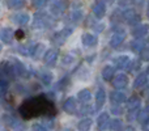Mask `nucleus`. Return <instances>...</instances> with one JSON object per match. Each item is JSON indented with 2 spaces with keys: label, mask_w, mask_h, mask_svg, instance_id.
Returning <instances> with one entry per match:
<instances>
[{
  "label": "nucleus",
  "mask_w": 149,
  "mask_h": 131,
  "mask_svg": "<svg viewBox=\"0 0 149 131\" xmlns=\"http://www.w3.org/2000/svg\"><path fill=\"white\" fill-rule=\"evenodd\" d=\"M18 111H20V116L24 119H31V118H37V117L56 116L55 104L45 95L36 96V97H31L29 100L24 101L21 104Z\"/></svg>",
  "instance_id": "obj_1"
},
{
  "label": "nucleus",
  "mask_w": 149,
  "mask_h": 131,
  "mask_svg": "<svg viewBox=\"0 0 149 131\" xmlns=\"http://www.w3.org/2000/svg\"><path fill=\"white\" fill-rule=\"evenodd\" d=\"M124 38H126V32H124V29L118 28L115 32H114L113 36H111L110 46L111 47H118L119 45H122V42L124 41Z\"/></svg>",
  "instance_id": "obj_2"
},
{
  "label": "nucleus",
  "mask_w": 149,
  "mask_h": 131,
  "mask_svg": "<svg viewBox=\"0 0 149 131\" xmlns=\"http://www.w3.org/2000/svg\"><path fill=\"white\" fill-rule=\"evenodd\" d=\"M49 22H50V17L47 13L39 12L34 16V21H33L34 28H45V26L49 25Z\"/></svg>",
  "instance_id": "obj_3"
},
{
  "label": "nucleus",
  "mask_w": 149,
  "mask_h": 131,
  "mask_svg": "<svg viewBox=\"0 0 149 131\" xmlns=\"http://www.w3.org/2000/svg\"><path fill=\"white\" fill-rule=\"evenodd\" d=\"M68 8V1L67 0H55L51 4V13L55 16H59Z\"/></svg>",
  "instance_id": "obj_4"
},
{
  "label": "nucleus",
  "mask_w": 149,
  "mask_h": 131,
  "mask_svg": "<svg viewBox=\"0 0 149 131\" xmlns=\"http://www.w3.org/2000/svg\"><path fill=\"white\" fill-rule=\"evenodd\" d=\"M123 18L131 25H135V24H139L140 21V16L135 12V9H126L123 12Z\"/></svg>",
  "instance_id": "obj_5"
},
{
  "label": "nucleus",
  "mask_w": 149,
  "mask_h": 131,
  "mask_svg": "<svg viewBox=\"0 0 149 131\" xmlns=\"http://www.w3.org/2000/svg\"><path fill=\"white\" fill-rule=\"evenodd\" d=\"M43 60L47 66L54 67L55 64H56V60H58V51L54 50V49L47 50L46 54H45V57H43Z\"/></svg>",
  "instance_id": "obj_6"
},
{
  "label": "nucleus",
  "mask_w": 149,
  "mask_h": 131,
  "mask_svg": "<svg viewBox=\"0 0 149 131\" xmlns=\"http://www.w3.org/2000/svg\"><path fill=\"white\" fill-rule=\"evenodd\" d=\"M109 126H110V118H109V114H107V113L100 114V117H98V121H97V127H98V130H100V131L107 130Z\"/></svg>",
  "instance_id": "obj_7"
},
{
  "label": "nucleus",
  "mask_w": 149,
  "mask_h": 131,
  "mask_svg": "<svg viewBox=\"0 0 149 131\" xmlns=\"http://www.w3.org/2000/svg\"><path fill=\"white\" fill-rule=\"evenodd\" d=\"M127 84H128V77H127L126 75H123V74L116 75V76L114 77V80H113V85L115 88H118V89L126 88Z\"/></svg>",
  "instance_id": "obj_8"
},
{
  "label": "nucleus",
  "mask_w": 149,
  "mask_h": 131,
  "mask_svg": "<svg viewBox=\"0 0 149 131\" xmlns=\"http://www.w3.org/2000/svg\"><path fill=\"white\" fill-rule=\"evenodd\" d=\"M1 75L8 79H13L16 75V71H15V66H12L10 63L8 62H3V66H1Z\"/></svg>",
  "instance_id": "obj_9"
},
{
  "label": "nucleus",
  "mask_w": 149,
  "mask_h": 131,
  "mask_svg": "<svg viewBox=\"0 0 149 131\" xmlns=\"http://www.w3.org/2000/svg\"><path fill=\"white\" fill-rule=\"evenodd\" d=\"M81 42H82V45H84V46H86V47H93V46H95V45H97L98 38L94 36V34L85 33L84 36L81 37Z\"/></svg>",
  "instance_id": "obj_10"
},
{
  "label": "nucleus",
  "mask_w": 149,
  "mask_h": 131,
  "mask_svg": "<svg viewBox=\"0 0 149 131\" xmlns=\"http://www.w3.org/2000/svg\"><path fill=\"white\" fill-rule=\"evenodd\" d=\"M15 36H16V33L10 28H3L1 29V34H0V37H1V41L4 42V43H12Z\"/></svg>",
  "instance_id": "obj_11"
},
{
  "label": "nucleus",
  "mask_w": 149,
  "mask_h": 131,
  "mask_svg": "<svg viewBox=\"0 0 149 131\" xmlns=\"http://www.w3.org/2000/svg\"><path fill=\"white\" fill-rule=\"evenodd\" d=\"M63 109H64V111H65V113H68V114L76 113V110H77L76 100H74L73 97L67 98V100H65V102L63 104Z\"/></svg>",
  "instance_id": "obj_12"
},
{
  "label": "nucleus",
  "mask_w": 149,
  "mask_h": 131,
  "mask_svg": "<svg viewBox=\"0 0 149 131\" xmlns=\"http://www.w3.org/2000/svg\"><path fill=\"white\" fill-rule=\"evenodd\" d=\"M93 13L97 18H102L106 13V4L103 1H97L93 5Z\"/></svg>",
  "instance_id": "obj_13"
},
{
  "label": "nucleus",
  "mask_w": 149,
  "mask_h": 131,
  "mask_svg": "<svg viewBox=\"0 0 149 131\" xmlns=\"http://www.w3.org/2000/svg\"><path fill=\"white\" fill-rule=\"evenodd\" d=\"M148 30H149V26L147 24H145V25L143 24V25H137L136 28L132 30V34H134L135 38H143V37L147 36Z\"/></svg>",
  "instance_id": "obj_14"
},
{
  "label": "nucleus",
  "mask_w": 149,
  "mask_h": 131,
  "mask_svg": "<svg viewBox=\"0 0 149 131\" xmlns=\"http://www.w3.org/2000/svg\"><path fill=\"white\" fill-rule=\"evenodd\" d=\"M12 21L15 24H18V25H26L30 21V17L26 13H16L12 17Z\"/></svg>",
  "instance_id": "obj_15"
},
{
  "label": "nucleus",
  "mask_w": 149,
  "mask_h": 131,
  "mask_svg": "<svg viewBox=\"0 0 149 131\" xmlns=\"http://www.w3.org/2000/svg\"><path fill=\"white\" fill-rule=\"evenodd\" d=\"M70 33H71V29H64V30H62V32H58V33L54 36V41L56 42L58 45L64 43V41L68 38Z\"/></svg>",
  "instance_id": "obj_16"
},
{
  "label": "nucleus",
  "mask_w": 149,
  "mask_h": 131,
  "mask_svg": "<svg viewBox=\"0 0 149 131\" xmlns=\"http://www.w3.org/2000/svg\"><path fill=\"white\" fill-rule=\"evenodd\" d=\"M25 0H7V7L9 9H21L25 7Z\"/></svg>",
  "instance_id": "obj_17"
},
{
  "label": "nucleus",
  "mask_w": 149,
  "mask_h": 131,
  "mask_svg": "<svg viewBox=\"0 0 149 131\" xmlns=\"http://www.w3.org/2000/svg\"><path fill=\"white\" fill-rule=\"evenodd\" d=\"M105 101H106L105 90H103V89H98V90H97V93H95V106H97V108L100 109L101 106H103Z\"/></svg>",
  "instance_id": "obj_18"
},
{
  "label": "nucleus",
  "mask_w": 149,
  "mask_h": 131,
  "mask_svg": "<svg viewBox=\"0 0 149 131\" xmlns=\"http://www.w3.org/2000/svg\"><path fill=\"white\" fill-rule=\"evenodd\" d=\"M147 81H148V75L147 74H140L139 76L135 79L134 87L135 88H143V87H145Z\"/></svg>",
  "instance_id": "obj_19"
},
{
  "label": "nucleus",
  "mask_w": 149,
  "mask_h": 131,
  "mask_svg": "<svg viewBox=\"0 0 149 131\" xmlns=\"http://www.w3.org/2000/svg\"><path fill=\"white\" fill-rule=\"evenodd\" d=\"M114 72H115L114 67H111V66H106L105 68L102 69V77H103V80H106V81L111 80V79H113V76H114Z\"/></svg>",
  "instance_id": "obj_20"
},
{
  "label": "nucleus",
  "mask_w": 149,
  "mask_h": 131,
  "mask_svg": "<svg viewBox=\"0 0 149 131\" xmlns=\"http://www.w3.org/2000/svg\"><path fill=\"white\" fill-rule=\"evenodd\" d=\"M111 100H113V102H116V104H122L126 101V95L122 92H118V90H115V92H111Z\"/></svg>",
  "instance_id": "obj_21"
},
{
  "label": "nucleus",
  "mask_w": 149,
  "mask_h": 131,
  "mask_svg": "<svg viewBox=\"0 0 149 131\" xmlns=\"http://www.w3.org/2000/svg\"><path fill=\"white\" fill-rule=\"evenodd\" d=\"M77 97H79V100L82 101V102H89V101L92 100V93H90L88 89H82L79 92Z\"/></svg>",
  "instance_id": "obj_22"
},
{
  "label": "nucleus",
  "mask_w": 149,
  "mask_h": 131,
  "mask_svg": "<svg viewBox=\"0 0 149 131\" xmlns=\"http://www.w3.org/2000/svg\"><path fill=\"white\" fill-rule=\"evenodd\" d=\"M128 64H130V59L127 57H120V58H118V59H115V66H116V68H119V69L127 68Z\"/></svg>",
  "instance_id": "obj_23"
},
{
  "label": "nucleus",
  "mask_w": 149,
  "mask_h": 131,
  "mask_svg": "<svg viewBox=\"0 0 149 131\" xmlns=\"http://www.w3.org/2000/svg\"><path fill=\"white\" fill-rule=\"evenodd\" d=\"M90 126H92V119L90 118H82L77 125V127L81 131H88L90 129Z\"/></svg>",
  "instance_id": "obj_24"
},
{
  "label": "nucleus",
  "mask_w": 149,
  "mask_h": 131,
  "mask_svg": "<svg viewBox=\"0 0 149 131\" xmlns=\"http://www.w3.org/2000/svg\"><path fill=\"white\" fill-rule=\"evenodd\" d=\"M140 106V100L139 97H136V96H132L131 98L128 100V108L130 110H137Z\"/></svg>",
  "instance_id": "obj_25"
},
{
  "label": "nucleus",
  "mask_w": 149,
  "mask_h": 131,
  "mask_svg": "<svg viewBox=\"0 0 149 131\" xmlns=\"http://www.w3.org/2000/svg\"><path fill=\"white\" fill-rule=\"evenodd\" d=\"M144 46H145V43L143 41H140V39L139 41H134L131 43V49H132V51H135V53H141L143 50L145 49Z\"/></svg>",
  "instance_id": "obj_26"
},
{
  "label": "nucleus",
  "mask_w": 149,
  "mask_h": 131,
  "mask_svg": "<svg viewBox=\"0 0 149 131\" xmlns=\"http://www.w3.org/2000/svg\"><path fill=\"white\" fill-rule=\"evenodd\" d=\"M15 71H16V75H18V76H25L26 75V68L20 62L15 63Z\"/></svg>",
  "instance_id": "obj_27"
},
{
  "label": "nucleus",
  "mask_w": 149,
  "mask_h": 131,
  "mask_svg": "<svg viewBox=\"0 0 149 131\" xmlns=\"http://www.w3.org/2000/svg\"><path fill=\"white\" fill-rule=\"evenodd\" d=\"M41 80L45 83V84H50L51 83V80H52V76L50 74H47V72H41Z\"/></svg>",
  "instance_id": "obj_28"
},
{
  "label": "nucleus",
  "mask_w": 149,
  "mask_h": 131,
  "mask_svg": "<svg viewBox=\"0 0 149 131\" xmlns=\"http://www.w3.org/2000/svg\"><path fill=\"white\" fill-rule=\"evenodd\" d=\"M149 118V114H148V111H140L139 113V116H137V119H139V122L140 123H144L145 121Z\"/></svg>",
  "instance_id": "obj_29"
},
{
  "label": "nucleus",
  "mask_w": 149,
  "mask_h": 131,
  "mask_svg": "<svg viewBox=\"0 0 149 131\" xmlns=\"http://www.w3.org/2000/svg\"><path fill=\"white\" fill-rule=\"evenodd\" d=\"M31 129H33V131H50L49 127H46L42 123H34Z\"/></svg>",
  "instance_id": "obj_30"
},
{
  "label": "nucleus",
  "mask_w": 149,
  "mask_h": 131,
  "mask_svg": "<svg viewBox=\"0 0 149 131\" xmlns=\"http://www.w3.org/2000/svg\"><path fill=\"white\" fill-rule=\"evenodd\" d=\"M49 3V0H33V4L36 8H43Z\"/></svg>",
  "instance_id": "obj_31"
},
{
  "label": "nucleus",
  "mask_w": 149,
  "mask_h": 131,
  "mask_svg": "<svg viewBox=\"0 0 149 131\" xmlns=\"http://www.w3.org/2000/svg\"><path fill=\"white\" fill-rule=\"evenodd\" d=\"M7 88H8V83L5 81L4 77H1V83H0V89H1V95H3V96L5 95V90H7Z\"/></svg>",
  "instance_id": "obj_32"
},
{
  "label": "nucleus",
  "mask_w": 149,
  "mask_h": 131,
  "mask_svg": "<svg viewBox=\"0 0 149 131\" xmlns=\"http://www.w3.org/2000/svg\"><path fill=\"white\" fill-rule=\"evenodd\" d=\"M140 54H141V59H143V60H149V49H147V47H145V49L143 50Z\"/></svg>",
  "instance_id": "obj_33"
},
{
  "label": "nucleus",
  "mask_w": 149,
  "mask_h": 131,
  "mask_svg": "<svg viewBox=\"0 0 149 131\" xmlns=\"http://www.w3.org/2000/svg\"><path fill=\"white\" fill-rule=\"evenodd\" d=\"M120 126H122V123H120V121H118V119H114V122L111 123V129L113 130H119Z\"/></svg>",
  "instance_id": "obj_34"
},
{
  "label": "nucleus",
  "mask_w": 149,
  "mask_h": 131,
  "mask_svg": "<svg viewBox=\"0 0 149 131\" xmlns=\"http://www.w3.org/2000/svg\"><path fill=\"white\" fill-rule=\"evenodd\" d=\"M135 118H137L136 110H131V113L128 114V119H130V121H132V119H135Z\"/></svg>",
  "instance_id": "obj_35"
},
{
  "label": "nucleus",
  "mask_w": 149,
  "mask_h": 131,
  "mask_svg": "<svg viewBox=\"0 0 149 131\" xmlns=\"http://www.w3.org/2000/svg\"><path fill=\"white\" fill-rule=\"evenodd\" d=\"M16 37H17L18 39H22L24 38V32L22 30H17L16 32Z\"/></svg>",
  "instance_id": "obj_36"
},
{
  "label": "nucleus",
  "mask_w": 149,
  "mask_h": 131,
  "mask_svg": "<svg viewBox=\"0 0 149 131\" xmlns=\"http://www.w3.org/2000/svg\"><path fill=\"white\" fill-rule=\"evenodd\" d=\"M143 127H144V129H143L144 131H149V118L143 123Z\"/></svg>",
  "instance_id": "obj_37"
},
{
  "label": "nucleus",
  "mask_w": 149,
  "mask_h": 131,
  "mask_svg": "<svg viewBox=\"0 0 149 131\" xmlns=\"http://www.w3.org/2000/svg\"><path fill=\"white\" fill-rule=\"evenodd\" d=\"M111 111H113L114 114H120L122 113V110L120 109H118V106H115V108L113 106V108H111Z\"/></svg>",
  "instance_id": "obj_38"
},
{
  "label": "nucleus",
  "mask_w": 149,
  "mask_h": 131,
  "mask_svg": "<svg viewBox=\"0 0 149 131\" xmlns=\"http://www.w3.org/2000/svg\"><path fill=\"white\" fill-rule=\"evenodd\" d=\"M147 75L149 76V67H148V69H147Z\"/></svg>",
  "instance_id": "obj_39"
},
{
  "label": "nucleus",
  "mask_w": 149,
  "mask_h": 131,
  "mask_svg": "<svg viewBox=\"0 0 149 131\" xmlns=\"http://www.w3.org/2000/svg\"><path fill=\"white\" fill-rule=\"evenodd\" d=\"M147 105H148V110H149V100H148V104H147Z\"/></svg>",
  "instance_id": "obj_40"
},
{
  "label": "nucleus",
  "mask_w": 149,
  "mask_h": 131,
  "mask_svg": "<svg viewBox=\"0 0 149 131\" xmlns=\"http://www.w3.org/2000/svg\"><path fill=\"white\" fill-rule=\"evenodd\" d=\"M148 16H149V8H148Z\"/></svg>",
  "instance_id": "obj_41"
},
{
  "label": "nucleus",
  "mask_w": 149,
  "mask_h": 131,
  "mask_svg": "<svg viewBox=\"0 0 149 131\" xmlns=\"http://www.w3.org/2000/svg\"><path fill=\"white\" fill-rule=\"evenodd\" d=\"M65 131H72V130H65Z\"/></svg>",
  "instance_id": "obj_42"
}]
</instances>
